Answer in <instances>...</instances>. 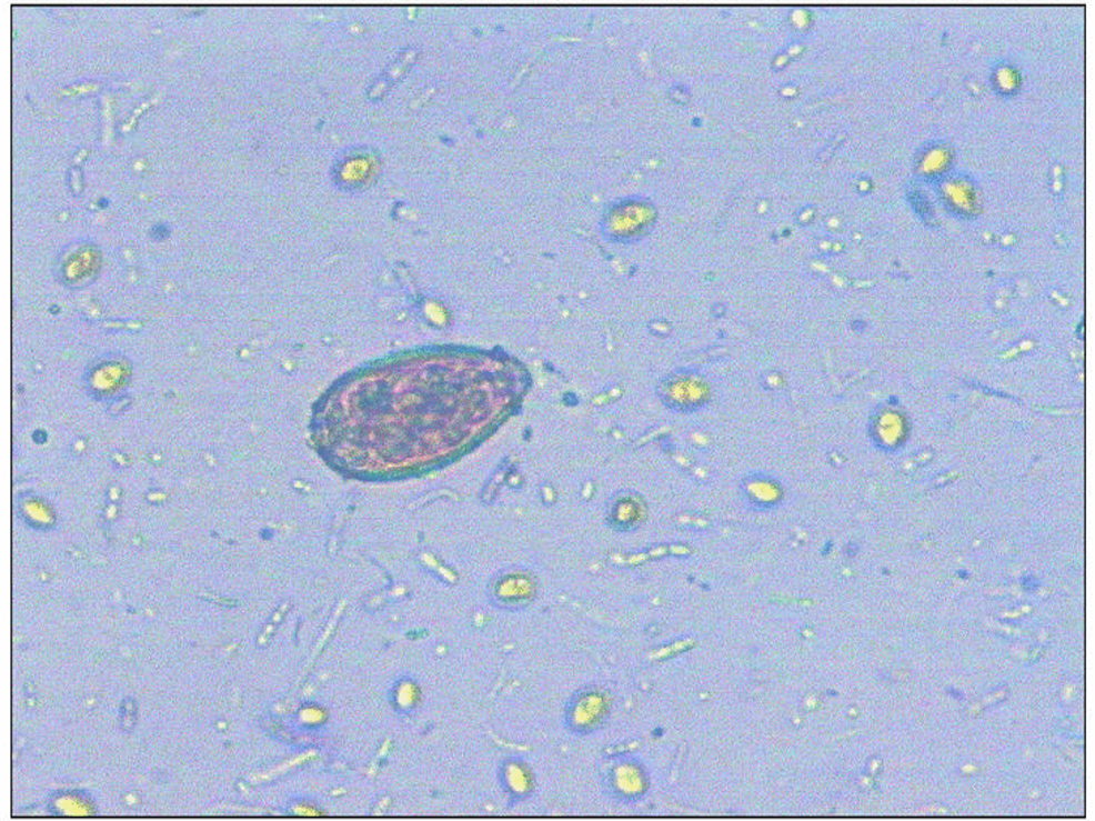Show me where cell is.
I'll return each mask as SVG.
<instances>
[{
	"label": "cell",
	"instance_id": "obj_1",
	"mask_svg": "<svg viewBox=\"0 0 1095 821\" xmlns=\"http://www.w3.org/2000/svg\"><path fill=\"white\" fill-rule=\"evenodd\" d=\"M605 785L611 797L620 802L640 801L650 789L647 769L639 760H615L605 773Z\"/></svg>",
	"mask_w": 1095,
	"mask_h": 821
},
{
	"label": "cell",
	"instance_id": "obj_2",
	"mask_svg": "<svg viewBox=\"0 0 1095 821\" xmlns=\"http://www.w3.org/2000/svg\"><path fill=\"white\" fill-rule=\"evenodd\" d=\"M613 709V699L603 688H589L573 700L569 721L573 730L592 733L605 725Z\"/></svg>",
	"mask_w": 1095,
	"mask_h": 821
}]
</instances>
